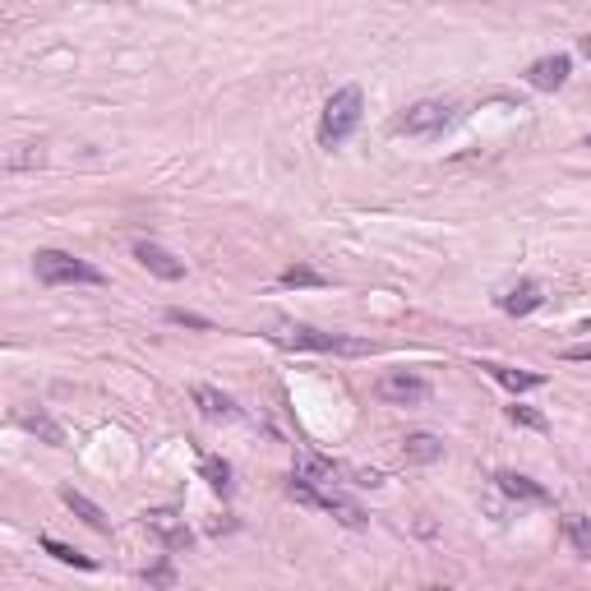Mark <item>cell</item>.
I'll return each mask as SVG.
<instances>
[{"label": "cell", "mask_w": 591, "mask_h": 591, "mask_svg": "<svg viewBox=\"0 0 591 591\" xmlns=\"http://www.w3.org/2000/svg\"><path fill=\"white\" fill-rule=\"evenodd\" d=\"M33 273L42 287H102V268H93L88 259H74L65 250H37Z\"/></svg>", "instance_id": "obj_1"}, {"label": "cell", "mask_w": 591, "mask_h": 591, "mask_svg": "<svg viewBox=\"0 0 591 591\" xmlns=\"http://www.w3.org/2000/svg\"><path fill=\"white\" fill-rule=\"evenodd\" d=\"M361 107H365V97L356 84L338 88V93L324 102V116H319V144L324 148H338L351 139V130L361 125Z\"/></svg>", "instance_id": "obj_2"}, {"label": "cell", "mask_w": 591, "mask_h": 591, "mask_svg": "<svg viewBox=\"0 0 591 591\" xmlns=\"http://www.w3.org/2000/svg\"><path fill=\"white\" fill-rule=\"evenodd\" d=\"M273 342L291 351H338V356H370L374 342H356L342 338V333H319L310 324H278L273 328Z\"/></svg>", "instance_id": "obj_3"}, {"label": "cell", "mask_w": 591, "mask_h": 591, "mask_svg": "<svg viewBox=\"0 0 591 591\" xmlns=\"http://www.w3.org/2000/svg\"><path fill=\"white\" fill-rule=\"evenodd\" d=\"M448 121H453V107H448V102H416V107H407L398 121H393V130L425 139V134H439Z\"/></svg>", "instance_id": "obj_4"}, {"label": "cell", "mask_w": 591, "mask_h": 591, "mask_svg": "<svg viewBox=\"0 0 591 591\" xmlns=\"http://www.w3.org/2000/svg\"><path fill=\"white\" fill-rule=\"evenodd\" d=\"M374 398L388 402V407H416V402L430 398V384L416 379V374H407V370H393L374 384Z\"/></svg>", "instance_id": "obj_5"}, {"label": "cell", "mask_w": 591, "mask_h": 591, "mask_svg": "<svg viewBox=\"0 0 591 591\" xmlns=\"http://www.w3.org/2000/svg\"><path fill=\"white\" fill-rule=\"evenodd\" d=\"M144 527L162 541V550H190V541H194V531L185 527V518L181 513H171V508H153V513H144Z\"/></svg>", "instance_id": "obj_6"}, {"label": "cell", "mask_w": 591, "mask_h": 591, "mask_svg": "<svg viewBox=\"0 0 591 591\" xmlns=\"http://www.w3.org/2000/svg\"><path fill=\"white\" fill-rule=\"evenodd\" d=\"M134 259L153 273V278H162V282H181L185 278V264L176 259V254H167L162 245H153V241H134Z\"/></svg>", "instance_id": "obj_7"}, {"label": "cell", "mask_w": 591, "mask_h": 591, "mask_svg": "<svg viewBox=\"0 0 591 591\" xmlns=\"http://www.w3.org/2000/svg\"><path fill=\"white\" fill-rule=\"evenodd\" d=\"M495 485L504 490L508 499H518V504H550V490H545L541 481H531V476H522V471H499Z\"/></svg>", "instance_id": "obj_8"}, {"label": "cell", "mask_w": 591, "mask_h": 591, "mask_svg": "<svg viewBox=\"0 0 591 591\" xmlns=\"http://www.w3.org/2000/svg\"><path fill=\"white\" fill-rule=\"evenodd\" d=\"M568 70H573V61H568V56H541V61L527 70V84L541 88V93H555V88H564Z\"/></svg>", "instance_id": "obj_9"}, {"label": "cell", "mask_w": 591, "mask_h": 591, "mask_svg": "<svg viewBox=\"0 0 591 591\" xmlns=\"http://www.w3.org/2000/svg\"><path fill=\"white\" fill-rule=\"evenodd\" d=\"M545 305V287L541 282H518V287H508L504 296H499V310L513 314V319H522V314L541 310Z\"/></svg>", "instance_id": "obj_10"}, {"label": "cell", "mask_w": 591, "mask_h": 591, "mask_svg": "<svg viewBox=\"0 0 591 591\" xmlns=\"http://www.w3.org/2000/svg\"><path fill=\"white\" fill-rule=\"evenodd\" d=\"M194 407L204 411L208 421H236V416H241V407H236L227 393H218V388H208V384L194 388Z\"/></svg>", "instance_id": "obj_11"}, {"label": "cell", "mask_w": 591, "mask_h": 591, "mask_svg": "<svg viewBox=\"0 0 591 591\" xmlns=\"http://www.w3.org/2000/svg\"><path fill=\"white\" fill-rule=\"evenodd\" d=\"M61 499H65V508H70L74 518H84V522H88V527H93V531H111L107 513H102V508H97V504H93V499H88V495H79V490H70V485H65V490H61Z\"/></svg>", "instance_id": "obj_12"}, {"label": "cell", "mask_w": 591, "mask_h": 591, "mask_svg": "<svg viewBox=\"0 0 591 591\" xmlns=\"http://www.w3.org/2000/svg\"><path fill=\"white\" fill-rule=\"evenodd\" d=\"M485 374H490V379H495V384H504V388H513V393H527V388H541L545 379L541 374H527V370H513V365H495V361H485L481 365Z\"/></svg>", "instance_id": "obj_13"}, {"label": "cell", "mask_w": 591, "mask_h": 591, "mask_svg": "<svg viewBox=\"0 0 591 591\" xmlns=\"http://www.w3.org/2000/svg\"><path fill=\"white\" fill-rule=\"evenodd\" d=\"M402 453H407V462H439L444 458V439L439 435H407L402 439Z\"/></svg>", "instance_id": "obj_14"}, {"label": "cell", "mask_w": 591, "mask_h": 591, "mask_svg": "<svg viewBox=\"0 0 591 591\" xmlns=\"http://www.w3.org/2000/svg\"><path fill=\"white\" fill-rule=\"evenodd\" d=\"M19 425H24L28 435H42V439H47V444H65L61 425L51 421L47 411H19Z\"/></svg>", "instance_id": "obj_15"}, {"label": "cell", "mask_w": 591, "mask_h": 591, "mask_svg": "<svg viewBox=\"0 0 591 591\" xmlns=\"http://www.w3.org/2000/svg\"><path fill=\"white\" fill-rule=\"evenodd\" d=\"M291 476H301V481H314V485H333V462L314 458V453H301L296 458V471Z\"/></svg>", "instance_id": "obj_16"}, {"label": "cell", "mask_w": 591, "mask_h": 591, "mask_svg": "<svg viewBox=\"0 0 591 591\" xmlns=\"http://www.w3.org/2000/svg\"><path fill=\"white\" fill-rule=\"evenodd\" d=\"M564 531H568V541H573V550H578L582 559H591V518L587 513H568Z\"/></svg>", "instance_id": "obj_17"}, {"label": "cell", "mask_w": 591, "mask_h": 591, "mask_svg": "<svg viewBox=\"0 0 591 591\" xmlns=\"http://www.w3.org/2000/svg\"><path fill=\"white\" fill-rule=\"evenodd\" d=\"M42 550H47V555H56V559H61V564H74V568H93V559H88V555H79V550H70V545H61V541H56V536H42Z\"/></svg>", "instance_id": "obj_18"}, {"label": "cell", "mask_w": 591, "mask_h": 591, "mask_svg": "<svg viewBox=\"0 0 591 591\" xmlns=\"http://www.w3.org/2000/svg\"><path fill=\"white\" fill-rule=\"evenodd\" d=\"M282 287H324V273H314L305 264H291V268H282Z\"/></svg>", "instance_id": "obj_19"}, {"label": "cell", "mask_w": 591, "mask_h": 591, "mask_svg": "<svg viewBox=\"0 0 591 591\" xmlns=\"http://www.w3.org/2000/svg\"><path fill=\"white\" fill-rule=\"evenodd\" d=\"M204 481L218 490V495H227L231 490V467L222 458H204Z\"/></svg>", "instance_id": "obj_20"}, {"label": "cell", "mask_w": 591, "mask_h": 591, "mask_svg": "<svg viewBox=\"0 0 591 591\" xmlns=\"http://www.w3.org/2000/svg\"><path fill=\"white\" fill-rule=\"evenodd\" d=\"M508 421L513 425H527V430H545V416L531 407H508Z\"/></svg>", "instance_id": "obj_21"}, {"label": "cell", "mask_w": 591, "mask_h": 591, "mask_svg": "<svg viewBox=\"0 0 591 591\" xmlns=\"http://www.w3.org/2000/svg\"><path fill=\"white\" fill-rule=\"evenodd\" d=\"M167 324H181V328H199V333H208V319L204 314H190V310H167Z\"/></svg>", "instance_id": "obj_22"}, {"label": "cell", "mask_w": 591, "mask_h": 591, "mask_svg": "<svg viewBox=\"0 0 591 591\" xmlns=\"http://www.w3.org/2000/svg\"><path fill=\"white\" fill-rule=\"evenodd\" d=\"M24 162H42V153H10V167H24Z\"/></svg>", "instance_id": "obj_23"}, {"label": "cell", "mask_w": 591, "mask_h": 591, "mask_svg": "<svg viewBox=\"0 0 591 591\" xmlns=\"http://www.w3.org/2000/svg\"><path fill=\"white\" fill-rule=\"evenodd\" d=\"M568 361H591V347H573L568 351Z\"/></svg>", "instance_id": "obj_24"}, {"label": "cell", "mask_w": 591, "mask_h": 591, "mask_svg": "<svg viewBox=\"0 0 591 591\" xmlns=\"http://www.w3.org/2000/svg\"><path fill=\"white\" fill-rule=\"evenodd\" d=\"M578 47H582V56H587V61H591V33H587V37H582Z\"/></svg>", "instance_id": "obj_25"}, {"label": "cell", "mask_w": 591, "mask_h": 591, "mask_svg": "<svg viewBox=\"0 0 591 591\" xmlns=\"http://www.w3.org/2000/svg\"><path fill=\"white\" fill-rule=\"evenodd\" d=\"M582 144H587V148H591V134H587V139H582Z\"/></svg>", "instance_id": "obj_26"}]
</instances>
